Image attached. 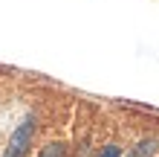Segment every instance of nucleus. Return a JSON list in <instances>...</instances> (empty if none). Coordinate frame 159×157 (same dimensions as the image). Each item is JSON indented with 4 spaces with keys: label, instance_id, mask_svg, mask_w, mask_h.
<instances>
[{
    "label": "nucleus",
    "instance_id": "obj_1",
    "mask_svg": "<svg viewBox=\"0 0 159 157\" xmlns=\"http://www.w3.org/2000/svg\"><path fill=\"white\" fill-rule=\"evenodd\" d=\"M32 140H35V116H26L23 122L12 131L3 157H26L29 149H32Z\"/></svg>",
    "mask_w": 159,
    "mask_h": 157
},
{
    "label": "nucleus",
    "instance_id": "obj_2",
    "mask_svg": "<svg viewBox=\"0 0 159 157\" xmlns=\"http://www.w3.org/2000/svg\"><path fill=\"white\" fill-rule=\"evenodd\" d=\"M38 157H67V143H61V140L46 143L43 149L38 151Z\"/></svg>",
    "mask_w": 159,
    "mask_h": 157
},
{
    "label": "nucleus",
    "instance_id": "obj_3",
    "mask_svg": "<svg viewBox=\"0 0 159 157\" xmlns=\"http://www.w3.org/2000/svg\"><path fill=\"white\" fill-rule=\"evenodd\" d=\"M127 157H136V154H127Z\"/></svg>",
    "mask_w": 159,
    "mask_h": 157
},
{
    "label": "nucleus",
    "instance_id": "obj_4",
    "mask_svg": "<svg viewBox=\"0 0 159 157\" xmlns=\"http://www.w3.org/2000/svg\"><path fill=\"white\" fill-rule=\"evenodd\" d=\"M98 157H101V154H98Z\"/></svg>",
    "mask_w": 159,
    "mask_h": 157
}]
</instances>
